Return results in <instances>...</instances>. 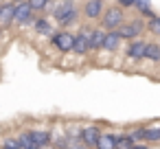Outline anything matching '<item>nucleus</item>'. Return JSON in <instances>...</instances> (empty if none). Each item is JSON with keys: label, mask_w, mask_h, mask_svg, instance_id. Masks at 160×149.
Segmentation results:
<instances>
[{"label": "nucleus", "mask_w": 160, "mask_h": 149, "mask_svg": "<svg viewBox=\"0 0 160 149\" xmlns=\"http://www.w3.org/2000/svg\"><path fill=\"white\" fill-rule=\"evenodd\" d=\"M116 5L123 7L125 11H134L136 9V0H116Z\"/></svg>", "instance_id": "28"}, {"label": "nucleus", "mask_w": 160, "mask_h": 149, "mask_svg": "<svg viewBox=\"0 0 160 149\" xmlns=\"http://www.w3.org/2000/svg\"><path fill=\"white\" fill-rule=\"evenodd\" d=\"M136 16H140V18H145V20H151V18H156L158 13L153 11V7H151V0H136Z\"/></svg>", "instance_id": "16"}, {"label": "nucleus", "mask_w": 160, "mask_h": 149, "mask_svg": "<svg viewBox=\"0 0 160 149\" xmlns=\"http://www.w3.org/2000/svg\"><path fill=\"white\" fill-rule=\"evenodd\" d=\"M147 33L160 40V16H156V18L147 20Z\"/></svg>", "instance_id": "25"}, {"label": "nucleus", "mask_w": 160, "mask_h": 149, "mask_svg": "<svg viewBox=\"0 0 160 149\" xmlns=\"http://www.w3.org/2000/svg\"><path fill=\"white\" fill-rule=\"evenodd\" d=\"M16 138H18L20 149H31V147H33V138H31V134H29V127H20V129L16 132Z\"/></svg>", "instance_id": "21"}, {"label": "nucleus", "mask_w": 160, "mask_h": 149, "mask_svg": "<svg viewBox=\"0 0 160 149\" xmlns=\"http://www.w3.org/2000/svg\"><path fill=\"white\" fill-rule=\"evenodd\" d=\"M145 142L147 145H160V123L145 125Z\"/></svg>", "instance_id": "19"}, {"label": "nucleus", "mask_w": 160, "mask_h": 149, "mask_svg": "<svg viewBox=\"0 0 160 149\" xmlns=\"http://www.w3.org/2000/svg\"><path fill=\"white\" fill-rule=\"evenodd\" d=\"M127 18H129L127 11L123 7H118L116 2H112V5L105 7V11H103V16L99 20V27H103L105 31H118L121 24H125Z\"/></svg>", "instance_id": "2"}, {"label": "nucleus", "mask_w": 160, "mask_h": 149, "mask_svg": "<svg viewBox=\"0 0 160 149\" xmlns=\"http://www.w3.org/2000/svg\"><path fill=\"white\" fill-rule=\"evenodd\" d=\"M105 0H83L81 2V16H83V22H90V24H99L103 11H105Z\"/></svg>", "instance_id": "7"}, {"label": "nucleus", "mask_w": 160, "mask_h": 149, "mask_svg": "<svg viewBox=\"0 0 160 149\" xmlns=\"http://www.w3.org/2000/svg\"><path fill=\"white\" fill-rule=\"evenodd\" d=\"M134 145H136V142H134V138L129 136V132H127V129L116 134V149H132Z\"/></svg>", "instance_id": "22"}, {"label": "nucleus", "mask_w": 160, "mask_h": 149, "mask_svg": "<svg viewBox=\"0 0 160 149\" xmlns=\"http://www.w3.org/2000/svg\"><path fill=\"white\" fill-rule=\"evenodd\" d=\"M101 134H103V127H101L99 123H83L81 140H83L90 149H94V145H97V140L101 138Z\"/></svg>", "instance_id": "12"}, {"label": "nucleus", "mask_w": 160, "mask_h": 149, "mask_svg": "<svg viewBox=\"0 0 160 149\" xmlns=\"http://www.w3.org/2000/svg\"><path fill=\"white\" fill-rule=\"evenodd\" d=\"M145 62L160 64V42H156V40H147V48H145Z\"/></svg>", "instance_id": "17"}, {"label": "nucleus", "mask_w": 160, "mask_h": 149, "mask_svg": "<svg viewBox=\"0 0 160 149\" xmlns=\"http://www.w3.org/2000/svg\"><path fill=\"white\" fill-rule=\"evenodd\" d=\"M145 48H147V40H145V37L125 42V46H123V57H125L127 62H132V64L145 62Z\"/></svg>", "instance_id": "9"}, {"label": "nucleus", "mask_w": 160, "mask_h": 149, "mask_svg": "<svg viewBox=\"0 0 160 149\" xmlns=\"http://www.w3.org/2000/svg\"><path fill=\"white\" fill-rule=\"evenodd\" d=\"M0 149H20L16 134H5V136H0Z\"/></svg>", "instance_id": "23"}, {"label": "nucleus", "mask_w": 160, "mask_h": 149, "mask_svg": "<svg viewBox=\"0 0 160 149\" xmlns=\"http://www.w3.org/2000/svg\"><path fill=\"white\" fill-rule=\"evenodd\" d=\"M13 24H16V0H5L0 5V27L9 31L13 29Z\"/></svg>", "instance_id": "11"}, {"label": "nucleus", "mask_w": 160, "mask_h": 149, "mask_svg": "<svg viewBox=\"0 0 160 149\" xmlns=\"http://www.w3.org/2000/svg\"><path fill=\"white\" fill-rule=\"evenodd\" d=\"M31 149H53V147H51V145H44V147H38V145H33Z\"/></svg>", "instance_id": "30"}, {"label": "nucleus", "mask_w": 160, "mask_h": 149, "mask_svg": "<svg viewBox=\"0 0 160 149\" xmlns=\"http://www.w3.org/2000/svg\"><path fill=\"white\" fill-rule=\"evenodd\" d=\"M2 2H5V0H0V5H2Z\"/></svg>", "instance_id": "32"}, {"label": "nucleus", "mask_w": 160, "mask_h": 149, "mask_svg": "<svg viewBox=\"0 0 160 149\" xmlns=\"http://www.w3.org/2000/svg\"><path fill=\"white\" fill-rule=\"evenodd\" d=\"M31 2V7H33V11L40 16V13H48V9H51V5H53V0H29Z\"/></svg>", "instance_id": "24"}, {"label": "nucleus", "mask_w": 160, "mask_h": 149, "mask_svg": "<svg viewBox=\"0 0 160 149\" xmlns=\"http://www.w3.org/2000/svg\"><path fill=\"white\" fill-rule=\"evenodd\" d=\"M127 132L134 138V142H145V125H136V127H132Z\"/></svg>", "instance_id": "26"}, {"label": "nucleus", "mask_w": 160, "mask_h": 149, "mask_svg": "<svg viewBox=\"0 0 160 149\" xmlns=\"http://www.w3.org/2000/svg\"><path fill=\"white\" fill-rule=\"evenodd\" d=\"M29 134L33 138V145H38V147L51 145V123L48 125H31Z\"/></svg>", "instance_id": "13"}, {"label": "nucleus", "mask_w": 160, "mask_h": 149, "mask_svg": "<svg viewBox=\"0 0 160 149\" xmlns=\"http://www.w3.org/2000/svg\"><path fill=\"white\" fill-rule=\"evenodd\" d=\"M145 33H147V20L140 18V16L127 18L125 24H121V29H118V35L123 37V42H132V40L145 37Z\"/></svg>", "instance_id": "3"}, {"label": "nucleus", "mask_w": 160, "mask_h": 149, "mask_svg": "<svg viewBox=\"0 0 160 149\" xmlns=\"http://www.w3.org/2000/svg\"><path fill=\"white\" fill-rule=\"evenodd\" d=\"M81 129H83V121H77V118L66 121V134H68V138H81Z\"/></svg>", "instance_id": "20"}, {"label": "nucleus", "mask_w": 160, "mask_h": 149, "mask_svg": "<svg viewBox=\"0 0 160 149\" xmlns=\"http://www.w3.org/2000/svg\"><path fill=\"white\" fill-rule=\"evenodd\" d=\"M38 13L33 11L31 2L29 0H20V2H16V29H31L33 22H35Z\"/></svg>", "instance_id": "6"}, {"label": "nucleus", "mask_w": 160, "mask_h": 149, "mask_svg": "<svg viewBox=\"0 0 160 149\" xmlns=\"http://www.w3.org/2000/svg\"><path fill=\"white\" fill-rule=\"evenodd\" d=\"M94 24L90 22H81V27L75 31V46H72V53L79 55V57H90V31H92Z\"/></svg>", "instance_id": "5"}, {"label": "nucleus", "mask_w": 160, "mask_h": 149, "mask_svg": "<svg viewBox=\"0 0 160 149\" xmlns=\"http://www.w3.org/2000/svg\"><path fill=\"white\" fill-rule=\"evenodd\" d=\"M48 46L53 48V51H57V55H68V53H72V46H75V31H70V29H59L57 27V31L51 35V40H48Z\"/></svg>", "instance_id": "4"}, {"label": "nucleus", "mask_w": 160, "mask_h": 149, "mask_svg": "<svg viewBox=\"0 0 160 149\" xmlns=\"http://www.w3.org/2000/svg\"><path fill=\"white\" fill-rule=\"evenodd\" d=\"M68 149H90L81 138H70V142H68Z\"/></svg>", "instance_id": "27"}, {"label": "nucleus", "mask_w": 160, "mask_h": 149, "mask_svg": "<svg viewBox=\"0 0 160 149\" xmlns=\"http://www.w3.org/2000/svg\"><path fill=\"white\" fill-rule=\"evenodd\" d=\"M94 149H116V132L103 129V134H101V138L97 140Z\"/></svg>", "instance_id": "18"}, {"label": "nucleus", "mask_w": 160, "mask_h": 149, "mask_svg": "<svg viewBox=\"0 0 160 149\" xmlns=\"http://www.w3.org/2000/svg\"><path fill=\"white\" fill-rule=\"evenodd\" d=\"M105 29L103 27H99V24H94L92 27V31H90V57L92 55H97L101 48H103V42H105Z\"/></svg>", "instance_id": "15"}, {"label": "nucleus", "mask_w": 160, "mask_h": 149, "mask_svg": "<svg viewBox=\"0 0 160 149\" xmlns=\"http://www.w3.org/2000/svg\"><path fill=\"white\" fill-rule=\"evenodd\" d=\"M2 35H7V29H5V27H0V40H2Z\"/></svg>", "instance_id": "31"}, {"label": "nucleus", "mask_w": 160, "mask_h": 149, "mask_svg": "<svg viewBox=\"0 0 160 149\" xmlns=\"http://www.w3.org/2000/svg\"><path fill=\"white\" fill-rule=\"evenodd\" d=\"M31 31H33V35H38V37H42V40L48 42L51 35L57 31V24H55V20H53L48 13H40V16L35 18V22H33Z\"/></svg>", "instance_id": "8"}, {"label": "nucleus", "mask_w": 160, "mask_h": 149, "mask_svg": "<svg viewBox=\"0 0 160 149\" xmlns=\"http://www.w3.org/2000/svg\"><path fill=\"white\" fill-rule=\"evenodd\" d=\"M48 16L55 20L59 29H70V31H77L83 22L79 0H53Z\"/></svg>", "instance_id": "1"}, {"label": "nucleus", "mask_w": 160, "mask_h": 149, "mask_svg": "<svg viewBox=\"0 0 160 149\" xmlns=\"http://www.w3.org/2000/svg\"><path fill=\"white\" fill-rule=\"evenodd\" d=\"M123 44H125V42H123V37L118 35V31H108L101 51H105V53H110V55H118V53H123Z\"/></svg>", "instance_id": "14"}, {"label": "nucleus", "mask_w": 160, "mask_h": 149, "mask_svg": "<svg viewBox=\"0 0 160 149\" xmlns=\"http://www.w3.org/2000/svg\"><path fill=\"white\" fill-rule=\"evenodd\" d=\"M149 147H151V145H147V142H136L132 149H149Z\"/></svg>", "instance_id": "29"}, {"label": "nucleus", "mask_w": 160, "mask_h": 149, "mask_svg": "<svg viewBox=\"0 0 160 149\" xmlns=\"http://www.w3.org/2000/svg\"><path fill=\"white\" fill-rule=\"evenodd\" d=\"M16 2H20V0H16Z\"/></svg>", "instance_id": "33"}, {"label": "nucleus", "mask_w": 160, "mask_h": 149, "mask_svg": "<svg viewBox=\"0 0 160 149\" xmlns=\"http://www.w3.org/2000/svg\"><path fill=\"white\" fill-rule=\"evenodd\" d=\"M68 134H66V121H53L51 123V147L53 149H68Z\"/></svg>", "instance_id": "10"}]
</instances>
